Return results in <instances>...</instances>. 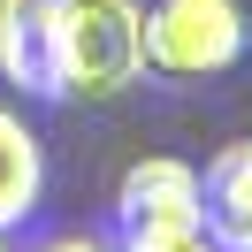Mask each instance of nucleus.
I'll use <instances>...</instances> for the list:
<instances>
[{"mask_svg": "<svg viewBox=\"0 0 252 252\" xmlns=\"http://www.w3.org/2000/svg\"><path fill=\"white\" fill-rule=\"evenodd\" d=\"M199 237L221 252H252V138L221 145L199 176Z\"/></svg>", "mask_w": 252, "mask_h": 252, "instance_id": "nucleus-5", "label": "nucleus"}, {"mask_svg": "<svg viewBox=\"0 0 252 252\" xmlns=\"http://www.w3.org/2000/svg\"><path fill=\"white\" fill-rule=\"evenodd\" d=\"M62 8L69 0H0V77L23 84L31 99H62Z\"/></svg>", "mask_w": 252, "mask_h": 252, "instance_id": "nucleus-4", "label": "nucleus"}, {"mask_svg": "<svg viewBox=\"0 0 252 252\" xmlns=\"http://www.w3.org/2000/svg\"><path fill=\"white\" fill-rule=\"evenodd\" d=\"M62 92L84 99H115L123 84L145 77V8L138 0H69L62 8Z\"/></svg>", "mask_w": 252, "mask_h": 252, "instance_id": "nucleus-1", "label": "nucleus"}, {"mask_svg": "<svg viewBox=\"0 0 252 252\" xmlns=\"http://www.w3.org/2000/svg\"><path fill=\"white\" fill-rule=\"evenodd\" d=\"M38 252H107L99 237H54V245H38Z\"/></svg>", "mask_w": 252, "mask_h": 252, "instance_id": "nucleus-8", "label": "nucleus"}, {"mask_svg": "<svg viewBox=\"0 0 252 252\" xmlns=\"http://www.w3.org/2000/svg\"><path fill=\"white\" fill-rule=\"evenodd\" d=\"M245 8L237 0H153L145 8V69L160 77H221L245 62Z\"/></svg>", "mask_w": 252, "mask_h": 252, "instance_id": "nucleus-2", "label": "nucleus"}, {"mask_svg": "<svg viewBox=\"0 0 252 252\" xmlns=\"http://www.w3.org/2000/svg\"><path fill=\"white\" fill-rule=\"evenodd\" d=\"M115 221H123V237H184V229H199V168H184L168 153L138 160L115 184Z\"/></svg>", "mask_w": 252, "mask_h": 252, "instance_id": "nucleus-3", "label": "nucleus"}, {"mask_svg": "<svg viewBox=\"0 0 252 252\" xmlns=\"http://www.w3.org/2000/svg\"><path fill=\"white\" fill-rule=\"evenodd\" d=\"M123 252H221V245L199 237V229H184V237H123Z\"/></svg>", "mask_w": 252, "mask_h": 252, "instance_id": "nucleus-7", "label": "nucleus"}, {"mask_svg": "<svg viewBox=\"0 0 252 252\" xmlns=\"http://www.w3.org/2000/svg\"><path fill=\"white\" fill-rule=\"evenodd\" d=\"M0 252H8V245H0Z\"/></svg>", "mask_w": 252, "mask_h": 252, "instance_id": "nucleus-9", "label": "nucleus"}, {"mask_svg": "<svg viewBox=\"0 0 252 252\" xmlns=\"http://www.w3.org/2000/svg\"><path fill=\"white\" fill-rule=\"evenodd\" d=\"M46 191V153H38V130L23 123L16 107H0V237L16 229L23 214Z\"/></svg>", "mask_w": 252, "mask_h": 252, "instance_id": "nucleus-6", "label": "nucleus"}]
</instances>
